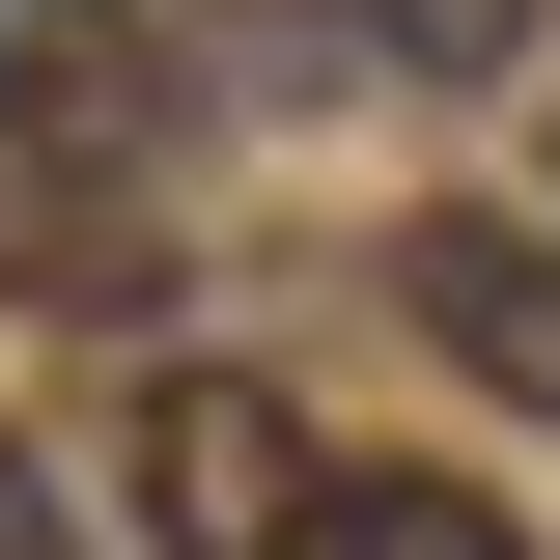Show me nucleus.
I'll return each instance as SVG.
<instances>
[{"label":"nucleus","mask_w":560,"mask_h":560,"mask_svg":"<svg viewBox=\"0 0 560 560\" xmlns=\"http://www.w3.org/2000/svg\"><path fill=\"white\" fill-rule=\"evenodd\" d=\"M393 308H420V364H448V393L560 420V224H504V197H420V224H393Z\"/></svg>","instance_id":"7ed1b4c3"},{"label":"nucleus","mask_w":560,"mask_h":560,"mask_svg":"<svg viewBox=\"0 0 560 560\" xmlns=\"http://www.w3.org/2000/svg\"><path fill=\"white\" fill-rule=\"evenodd\" d=\"M0 280H28V308H168V224H140L84 140H0Z\"/></svg>","instance_id":"20e7f679"},{"label":"nucleus","mask_w":560,"mask_h":560,"mask_svg":"<svg viewBox=\"0 0 560 560\" xmlns=\"http://www.w3.org/2000/svg\"><path fill=\"white\" fill-rule=\"evenodd\" d=\"M0 560H57V477H28V448H0Z\"/></svg>","instance_id":"423d86ee"},{"label":"nucleus","mask_w":560,"mask_h":560,"mask_svg":"<svg viewBox=\"0 0 560 560\" xmlns=\"http://www.w3.org/2000/svg\"><path fill=\"white\" fill-rule=\"evenodd\" d=\"M113 504H140V560H308L337 448H308L253 364H140V420H113Z\"/></svg>","instance_id":"f257e3e1"},{"label":"nucleus","mask_w":560,"mask_h":560,"mask_svg":"<svg viewBox=\"0 0 560 560\" xmlns=\"http://www.w3.org/2000/svg\"><path fill=\"white\" fill-rule=\"evenodd\" d=\"M168 57L224 113H364V84H477L504 0H168Z\"/></svg>","instance_id":"f03ea898"},{"label":"nucleus","mask_w":560,"mask_h":560,"mask_svg":"<svg viewBox=\"0 0 560 560\" xmlns=\"http://www.w3.org/2000/svg\"><path fill=\"white\" fill-rule=\"evenodd\" d=\"M308 560H533V533H504L477 477H337V504H308Z\"/></svg>","instance_id":"39448f33"}]
</instances>
